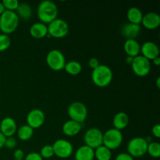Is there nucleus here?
I'll return each instance as SVG.
<instances>
[{
  "mask_svg": "<svg viewBox=\"0 0 160 160\" xmlns=\"http://www.w3.org/2000/svg\"><path fill=\"white\" fill-rule=\"evenodd\" d=\"M37 14L41 23L47 25L58 18V7L53 2L45 0L39 3Z\"/></svg>",
  "mask_w": 160,
  "mask_h": 160,
  "instance_id": "nucleus-1",
  "label": "nucleus"
},
{
  "mask_svg": "<svg viewBox=\"0 0 160 160\" xmlns=\"http://www.w3.org/2000/svg\"><path fill=\"white\" fill-rule=\"evenodd\" d=\"M113 74L110 67L106 65H99L92 70V80L94 84L99 88L107 87L112 82Z\"/></svg>",
  "mask_w": 160,
  "mask_h": 160,
  "instance_id": "nucleus-2",
  "label": "nucleus"
},
{
  "mask_svg": "<svg viewBox=\"0 0 160 160\" xmlns=\"http://www.w3.org/2000/svg\"><path fill=\"white\" fill-rule=\"evenodd\" d=\"M19 22L20 19L16 12L5 10L0 16V31L7 35L12 34L18 28Z\"/></svg>",
  "mask_w": 160,
  "mask_h": 160,
  "instance_id": "nucleus-3",
  "label": "nucleus"
},
{
  "mask_svg": "<svg viewBox=\"0 0 160 160\" xmlns=\"http://www.w3.org/2000/svg\"><path fill=\"white\" fill-rule=\"evenodd\" d=\"M148 145V142L144 138H133L128 143L127 146L128 153L134 159L142 157L147 153Z\"/></svg>",
  "mask_w": 160,
  "mask_h": 160,
  "instance_id": "nucleus-4",
  "label": "nucleus"
},
{
  "mask_svg": "<svg viewBox=\"0 0 160 160\" xmlns=\"http://www.w3.org/2000/svg\"><path fill=\"white\" fill-rule=\"evenodd\" d=\"M123 137L121 131L115 128H111L103 134L102 145L112 151L118 148L123 143Z\"/></svg>",
  "mask_w": 160,
  "mask_h": 160,
  "instance_id": "nucleus-5",
  "label": "nucleus"
},
{
  "mask_svg": "<svg viewBox=\"0 0 160 160\" xmlns=\"http://www.w3.org/2000/svg\"><path fill=\"white\" fill-rule=\"evenodd\" d=\"M47 27H48V37L62 38L69 33L68 23L62 19L56 18V20L47 24Z\"/></svg>",
  "mask_w": 160,
  "mask_h": 160,
  "instance_id": "nucleus-6",
  "label": "nucleus"
},
{
  "mask_svg": "<svg viewBox=\"0 0 160 160\" xmlns=\"http://www.w3.org/2000/svg\"><path fill=\"white\" fill-rule=\"evenodd\" d=\"M66 59L62 52L58 49H52L48 52L46 56V63L51 70L59 71L64 69Z\"/></svg>",
  "mask_w": 160,
  "mask_h": 160,
  "instance_id": "nucleus-7",
  "label": "nucleus"
},
{
  "mask_svg": "<svg viewBox=\"0 0 160 160\" xmlns=\"http://www.w3.org/2000/svg\"><path fill=\"white\" fill-rule=\"evenodd\" d=\"M68 115L70 120L82 123L88 116V109L84 103L73 102L68 107Z\"/></svg>",
  "mask_w": 160,
  "mask_h": 160,
  "instance_id": "nucleus-8",
  "label": "nucleus"
},
{
  "mask_svg": "<svg viewBox=\"0 0 160 160\" xmlns=\"http://www.w3.org/2000/svg\"><path fill=\"white\" fill-rule=\"evenodd\" d=\"M102 140L103 133L98 128H90L84 133V142L85 145L93 148L94 150L102 145Z\"/></svg>",
  "mask_w": 160,
  "mask_h": 160,
  "instance_id": "nucleus-9",
  "label": "nucleus"
},
{
  "mask_svg": "<svg viewBox=\"0 0 160 160\" xmlns=\"http://www.w3.org/2000/svg\"><path fill=\"white\" fill-rule=\"evenodd\" d=\"M131 65L135 75L142 78L147 76L151 70V62L142 55L134 57Z\"/></svg>",
  "mask_w": 160,
  "mask_h": 160,
  "instance_id": "nucleus-10",
  "label": "nucleus"
},
{
  "mask_svg": "<svg viewBox=\"0 0 160 160\" xmlns=\"http://www.w3.org/2000/svg\"><path fill=\"white\" fill-rule=\"evenodd\" d=\"M54 156L60 159H67L73 154V145L69 141L66 139H59L56 140L52 145Z\"/></svg>",
  "mask_w": 160,
  "mask_h": 160,
  "instance_id": "nucleus-11",
  "label": "nucleus"
},
{
  "mask_svg": "<svg viewBox=\"0 0 160 160\" xmlns=\"http://www.w3.org/2000/svg\"><path fill=\"white\" fill-rule=\"evenodd\" d=\"M45 120V116L43 111L34 109L30 111L27 116V124L33 129H38L44 124Z\"/></svg>",
  "mask_w": 160,
  "mask_h": 160,
  "instance_id": "nucleus-12",
  "label": "nucleus"
},
{
  "mask_svg": "<svg viewBox=\"0 0 160 160\" xmlns=\"http://www.w3.org/2000/svg\"><path fill=\"white\" fill-rule=\"evenodd\" d=\"M140 53L148 60H153L159 56V46L153 42H145L141 46Z\"/></svg>",
  "mask_w": 160,
  "mask_h": 160,
  "instance_id": "nucleus-13",
  "label": "nucleus"
},
{
  "mask_svg": "<svg viewBox=\"0 0 160 160\" xmlns=\"http://www.w3.org/2000/svg\"><path fill=\"white\" fill-rule=\"evenodd\" d=\"M17 125L12 117H5L0 123V132L6 138L12 137L17 133Z\"/></svg>",
  "mask_w": 160,
  "mask_h": 160,
  "instance_id": "nucleus-14",
  "label": "nucleus"
},
{
  "mask_svg": "<svg viewBox=\"0 0 160 160\" xmlns=\"http://www.w3.org/2000/svg\"><path fill=\"white\" fill-rule=\"evenodd\" d=\"M142 24L148 30H154L160 25V16L154 12H149L143 15Z\"/></svg>",
  "mask_w": 160,
  "mask_h": 160,
  "instance_id": "nucleus-15",
  "label": "nucleus"
},
{
  "mask_svg": "<svg viewBox=\"0 0 160 160\" xmlns=\"http://www.w3.org/2000/svg\"><path fill=\"white\" fill-rule=\"evenodd\" d=\"M120 31H121V34L126 38V40L135 39L140 34L141 26L128 22L122 26Z\"/></svg>",
  "mask_w": 160,
  "mask_h": 160,
  "instance_id": "nucleus-16",
  "label": "nucleus"
},
{
  "mask_svg": "<svg viewBox=\"0 0 160 160\" xmlns=\"http://www.w3.org/2000/svg\"><path fill=\"white\" fill-rule=\"evenodd\" d=\"M81 129H82L81 123L73 121L72 120H67V122H65L62 128L63 134L69 137H73V136L78 134L81 132Z\"/></svg>",
  "mask_w": 160,
  "mask_h": 160,
  "instance_id": "nucleus-17",
  "label": "nucleus"
},
{
  "mask_svg": "<svg viewBox=\"0 0 160 160\" xmlns=\"http://www.w3.org/2000/svg\"><path fill=\"white\" fill-rule=\"evenodd\" d=\"M123 49L128 56L134 58L140 55L141 45L136 39H128L123 44Z\"/></svg>",
  "mask_w": 160,
  "mask_h": 160,
  "instance_id": "nucleus-18",
  "label": "nucleus"
},
{
  "mask_svg": "<svg viewBox=\"0 0 160 160\" xmlns=\"http://www.w3.org/2000/svg\"><path fill=\"white\" fill-rule=\"evenodd\" d=\"M30 34L34 38L42 39L48 35V27L41 22L33 23L30 28Z\"/></svg>",
  "mask_w": 160,
  "mask_h": 160,
  "instance_id": "nucleus-19",
  "label": "nucleus"
},
{
  "mask_svg": "<svg viewBox=\"0 0 160 160\" xmlns=\"http://www.w3.org/2000/svg\"><path fill=\"white\" fill-rule=\"evenodd\" d=\"M75 160H94L95 152L93 148L84 145L79 147L74 153Z\"/></svg>",
  "mask_w": 160,
  "mask_h": 160,
  "instance_id": "nucleus-20",
  "label": "nucleus"
},
{
  "mask_svg": "<svg viewBox=\"0 0 160 160\" xmlns=\"http://www.w3.org/2000/svg\"><path fill=\"white\" fill-rule=\"evenodd\" d=\"M113 128L121 131L129 124V117L124 112H119L114 116L112 120Z\"/></svg>",
  "mask_w": 160,
  "mask_h": 160,
  "instance_id": "nucleus-21",
  "label": "nucleus"
},
{
  "mask_svg": "<svg viewBox=\"0 0 160 160\" xmlns=\"http://www.w3.org/2000/svg\"><path fill=\"white\" fill-rule=\"evenodd\" d=\"M127 18L129 23L140 25L143 18V12L138 8L131 7L127 12Z\"/></svg>",
  "mask_w": 160,
  "mask_h": 160,
  "instance_id": "nucleus-22",
  "label": "nucleus"
},
{
  "mask_svg": "<svg viewBox=\"0 0 160 160\" xmlns=\"http://www.w3.org/2000/svg\"><path fill=\"white\" fill-rule=\"evenodd\" d=\"M17 138L20 140L26 142V141L30 140L32 138L33 134H34V129L28 126V124L23 125L17 129Z\"/></svg>",
  "mask_w": 160,
  "mask_h": 160,
  "instance_id": "nucleus-23",
  "label": "nucleus"
},
{
  "mask_svg": "<svg viewBox=\"0 0 160 160\" xmlns=\"http://www.w3.org/2000/svg\"><path fill=\"white\" fill-rule=\"evenodd\" d=\"M16 13L18 16L19 19L21 18L25 20H29L32 17V9L28 3H20Z\"/></svg>",
  "mask_w": 160,
  "mask_h": 160,
  "instance_id": "nucleus-24",
  "label": "nucleus"
},
{
  "mask_svg": "<svg viewBox=\"0 0 160 160\" xmlns=\"http://www.w3.org/2000/svg\"><path fill=\"white\" fill-rule=\"evenodd\" d=\"M64 70L70 75L76 76V75H78L81 72V70H82V66L78 61H69V62H66Z\"/></svg>",
  "mask_w": 160,
  "mask_h": 160,
  "instance_id": "nucleus-25",
  "label": "nucleus"
},
{
  "mask_svg": "<svg viewBox=\"0 0 160 160\" xmlns=\"http://www.w3.org/2000/svg\"><path fill=\"white\" fill-rule=\"evenodd\" d=\"M94 152L95 159L97 160H110L112 158V151L103 145L95 148Z\"/></svg>",
  "mask_w": 160,
  "mask_h": 160,
  "instance_id": "nucleus-26",
  "label": "nucleus"
},
{
  "mask_svg": "<svg viewBox=\"0 0 160 160\" xmlns=\"http://www.w3.org/2000/svg\"><path fill=\"white\" fill-rule=\"evenodd\" d=\"M147 153H148L151 157L157 159L160 156V145L157 142H152L148 145Z\"/></svg>",
  "mask_w": 160,
  "mask_h": 160,
  "instance_id": "nucleus-27",
  "label": "nucleus"
},
{
  "mask_svg": "<svg viewBox=\"0 0 160 160\" xmlns=\"http://www.w3.org/2000/svg\"><path fill=\"white\" fill-rule=\"evenodd\" d=\"M11 45V39L9 35L0 34V52L7 50Z\"/></svg>",
  "mask_w": 160,
  "mask_h": 160,
  "instance_id": "nucleus-28",
  "label": "nucleus"
},
{
  "mask_svg": "<svg viewBox=\"0 0 160 160\" xmlns=\"http://www.w3.org/2000/svg\"><path fill=\"white\" fill-rule=\"evenodd\" d=\"M39 154L42 157V159H50L52 156H54V151H53L52 145H45L41 148V151Z\"/></svg>",
  "mask_w": 160,
  "mask_h": 160,
  "instance_id": "nucleus-29",
  "label": "nucleus"
},
{
  "mask_svg": "<svg viewBox=\"0 0 160 160\" xmlns=\"http://www.w3.org/2000/svg\"><path fill=\"white\" fill-rule=\"evenodd\" d=\"M2 3L6 10L13 11V12L17 11L19 5H20V2L17 0H3L2 1Z\"/></svg>",
  "mask_w": 160,
  "mask_h": 160,
  "instance_id": "nucleus-30",
  "label": "nucleus"
},
{
  "mask_svg": "<svg viewBox=\"0 0 160 160\" xmlns=\"http://www.w3.org/2000/svg\"><path fill=\"white\" fill-rule=\"evenodd\" d=\"M4 146L7 148H9V149H12L17 146V140L13 137L6 138Z\"/></svg>",
  "mask_w": 160,
  "mask_h": 160,
  "instance_id": "nucleus-31",
  "label": "nucleus"
},
{
  "mask_svg": "<svg viewBox=\"0 0 160 160\" xmlns=\"http://www.w3.org/2000/svg\"><path fill=\"white\" fill-rule=\"evenodd\" d=\"M23 160H43L41 155L38 152H30L24 156Z\"/></svg>",
  "mask_w": 160,
  "mask_h": 160,
  "instance_id": "nucleus-32",
  "label": "nucleus"
},
{
  "mask_svg": "<svg viewBox=\"0 0 160 160\" xmlns=\"http://www.w3.org/2000/svg\"><path fill=\"white\" fill-rule=\"evenodd\" d=\"M13 157L14 159H17V160H23L24 159V152L22 149L20 148H17L13 152Z\"/></svg>",
  "mask_w": 160,
  "mask_h": 160,
  "instance_id": "nucleus-33",
  "label": "nucleus"
},
{
  "mask_svg": "<svg viewBox=\"0 0 160 160\" xmlns=\"http://www.w3.org/2000/svg\"><path fill=\"white\" fill-rule=\"evenodd\" d=\"M115 160H134L132 156H130L128 152H122L117 155Z\"/></svg>",
  "mask_w": 160,
  "mask_h": 160,
  "instance_id": "nucleus-34",
  "label": "nucleus"
},
{
  "mask_svg": "<svg viewBox=\"0 0 160 160\" xmlns=\"http://www.w3.org/2000/svg\"><path fill=\"white\" fill-rule=\"evenodd\" d=\"M99 65V61H98V59H97V58L92 57L88 60V66L90 68L92 69V70H94V69H95L96 67H98Z\"/></svg>",
  "mask_w": 160,
  "mask_h": 160,
  "instance_id": "nucleus-35",
  "label": "nucleus"
},
{
  "mask_svg": "<svg viewBox=\"0 0 160 160\" xmlns=\"http://www.w3.org/2000/svg\"><path fill=\"white\" fill-rule=\"evenodd\" d=\"M152 133L153 136L156 138H160V125L156 124L155 126L152 127Z\"/></svg>",
  "mask_w": 160,
  "mask_h": 160,
  "instance_id": "nucleus-36",
  "label": "nucleus"
},
{
  "mask_svg": "<svg viewBox=\"0 0 160 160\" xmlns=\"http://www.w3.org/2000/svg\"><path fill=\"white\" fill-rule=\"evenodd\" d=\"M6 138L0 132V149L2 148H3L5 145V142H6Z\"/></svg>",
  "mask_w": 160,
  "mask_h": 160,
  "instance_id": "nucleus-37",
  "label": "nucleus"
},
{
  "mask_svg": "<svg viewBox=\"0 0 160 160\" xmlns=\"http://www.w3.org/2000/svg\"><path fill=\"white\" fill-rule=\"evenodd\" d=\"M153 63L155 64V65L156 66H159L160 65V58H159V56H158V57H156V59H153Z\"/></svg>",
  "mask_w": 160,
  "mask_h": 160,
  "instance_id": "nucleus-38",
  "label": "nucleus"
},
{
  "mask_svg": "<svg viewBox=\"0 0 160 160\" xmlns=\"http://www.w3.org/2000/svg\"><path fill=\"white\" fill-rule=\"evenodd\" d=\"M133 59H134V58L133 57H131V56H127L126 62L128 64H131L133 62Z\"/></svg>",
  "mask_w": 160,
  "mask_h": 160,
  "instance_id": "nucleus-39",
  "label": "nucleus"
},
{
  "mask_svg": "<svg viewBox=\"0 0 160 160\" xmlns=\"http://www.w3.org/2000/svg\"><path fill=\"white\" fill-rule=\"evenodd\" d=\"M5 10H6V9H5L4 6H3L2 3V2H0V16L2 15V13Z\"/></svg>",
  "mask_w": 160,
  "mask_h": 160,
  "instance_id": "nucleus-40",
  "label": "nucleus"
},
{
  "mask_svg": "<svg viewBox=\"0 0 160 160\" xmlns=\"http://www.w3.org/2000/svg\"><path fill=\"white\" fill-rule=\"evenodd\" d=\"M156 84H157V88H160V78H158L156 80Z\"/></svg>",
  "mask_w": 160,
  "mask_h": 160,
  "instance_id": "nucleus-41",
  "label": "nucleus"
},
{
  "mask_svg": "<svg viewBox=\"0 0 160 160\" xmlns=\"http://www.w3.org/2000/svg\"><path fill=\"white\" fill-rule=\"evenodd\" d=\"M14 160H17V159H14Z\"/></svg>",
  "mask_w": 160,
  "mask_h": 160,
  "instance_id": "nucleus-42",
  "label": "nucleus"
}]
</instances>
